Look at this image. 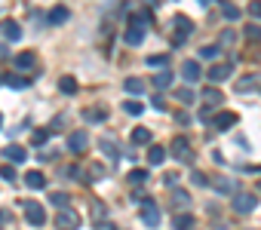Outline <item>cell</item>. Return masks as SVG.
Segmentation results:
<instances>
[{
	"label": "cell",
	"instance_id": "cell-18",
	"mask_svg": "<svg viewBox=\"0 0 261 230\" xmlns=\"http://www.w3.org/2000/svg\"><path fill=\"white\" fill-rule=\"evenodd\" d=\"M25 184H28L31 190H40V187H47V175H43V172H28Z\"/></svg>",
	"mask_w": 261,
	"mask_h": 230
},
{
	"label": "cell",
	"instance_id": "cell-20",
	"mask_svg": "<svg viewBox=\"0 0 261 230\" xmlns=\"http://www.w3.org/2000/svg\"><path fill=\"white\" fill-rule=\"evenodd\" d=\"M172 83H175V74H172V71H160V74H154V86H157V89H169Z\"/></svg>",
	"mask_w": 261,
	"mask_h": 230
},
{
	"label": "cell",
	"instance_id": "cell-42",
	"mask_svg": "<svg viewBox=\"0 0 261 230\" xmlns=\"http://www.w3.org/2000/svg\"><path fill=\"white\" fill-rule=\"evenodd\" d=\"M249 13H252L255 19H261V0H252V3H249Z\"/></svg>",
	"mask_w": 261,
	"mask_h": 230
},
{
	"label": "cell",
	"instance_id": "cell-10",
	"mask_svg": "<svg viewBox=\"0 0 261 230\" xmlns=\"http://www.w3.org/2000/svg\"><path fill=\"white\" fill-rule=\"evenodd\" d=\"M172 28H175V43H185V37H188L190 31H194V25H190V19H188V16H175Z\"/></svg>",
	"mask_w": 261,
	"mask_h": 230
},
{
	"label": "cell",
	"instance_id": "cell-39",
	"mask_svg": "<svg viewBox=\"0 0 261 230\" xmlns=\"http://www.w3.org/2000/svg\"><path fill=\"white\" fill-rule=\"evenodd\" d=\"M49 129H37V132H34V144H43V141H49Z\"/></svg>",
	"mask_w": 261,
	"mask_h": 230
},
{
	"label": "cell",
	"instance_id": "cell-4",
	"mask_svg": "<svg viewBox=\"0 0 261 230\" xmlns=\"http://www.w3.org/2000/svg\"><path fill=\"white\" fill-rule=\"evenodd\" d=\"M142 224L144 227H157L160 224V209H157V203L154 200H142Z\"/></svg>",
	"mask_w": 261,
	"mask_h": 230
},
{
	"label": "cell",
	"instance_id": "cell-6",
	"mask_svg": "<svg viewBox=\"0 0 261 230\" xmlns=\"http://www.w3.org/2000/svg\"><path fill=\"white\" fill-rule=\"evenodd\" d=\"M237 120H240V117H237L234 111H221V114H215V117H212V129H218V132H231Z\"/></svg>",
	"mask_w": 261,
	"mask_h": 230
},
{
	"label": "cell",
	"instance_id": "cell-17",
	"mask_svg": "<svg viewBox=\"0 0 261 230\" xmlns=\"http://www.w3.org/2000/svg\"><path fill=\"white\" fill-rule=\"evenodd\" d=\"M172 227H175V230H194V215H190V212L175 215V218H172Z\"/></svg>",
	"mask_w": 261,
	"mask_h": 230
},
{
	"label": "cell",
	"instance_id": "cell-21",
	"mask_svg": "<svg viewBox=\"0 0 261 230\" xmlns=\"http://www.w3.org/2000/svg\"><path fill=\"white\" fill-rule=\"evenodd\" d=\"M123 89L132 92V95H139V92H144V80L142 77H126L123 80Z\"/></svg>",
	"mask_w": 261,
	"mask_h": 230
},
{
	"label": "cell",
	"instance_id": "cell-33",
	"mask_svg": "<svg viewBox=\"0 0 261 230\" xmlns=\"http://www.w3.org/2000/svg\"><path fill=\"white\" fill-rule=\"evenodd\" d=\"M147 175H151L147 169H132V172H129V181H132V184H144Z\"/></svg>",
	"mask_w": 261,
	"mask_h": 230
},
{
	"label": "cell",
	"instance_id": "cell-44",
	"mask_svg": "<svg viewBox=\"0 0 261 230\" xmlns=\"http://www.w3.org/2000/svg\"><path fill=\"white\" fill-rule=\"evenodd\" d=\"M65 175H68V178H74V181H80V178H83V175H80V169H77V166H71V169L65 172Z\"/></svg>",
	"mask_w": 261,
	"mask_h": 230
},
{
	"label": "cell",
	"instance_id": "cell-29",
	"mask_svg": "<svg viewBox=\"0 0 261 230\" xmlns=\"http://www.w3.org/2000/svg\"><path fill=\"white\" fill-rule=\"evenodd\" d=\"M59 89L65 92V95H74V92H77V80L74 77H62L59 80Z\"/></svg>",
	"mask_w": 261,
	"mask_h": 230
},
{
	"label": "cell",
	"instance_id": "cell-50",
	"mask_svg": "<svg viewBox=\"0 0 261 230\" xmlns=\"http://www.w3.org/2000/svg\"><path fill=\"white\" fill-rule=\"evenodd\" d=\"M0 224H3V212H0Z\"/></svg>",
	"mask_w": 261,
	"mask_h": 230
},
{
	"label": "cell",
	"instance_id": "cell-5",
	"mask_svg": "<svg viewBox=\"0 0 261 230\" xmlns=\"http://www.w3.org/2000/svg\"><path fill=\"white\" fill-rule=\"evenodd\" d=\"M169 154H172L175 160H181V163H190V160H194V151H190L188 138H175V141L169 144Z\"/></svg>",
	"mask_w": 261,
	"mask_h": 230
},
{
	"label": "cell",
	"instance_id": "cell-24",
	"mask_svg": "<svg viewBox=\"0 0 261 230\" xmlns=\"http://www.w3.org/2000/svg\"><path fill=\"white\" fill-rule=\"evenodd\" d=\"M261 83V77L258 74H249V77H243L240 83H237V92H249V89H255Z\"/></svg>",
	"mask_w": 261,
	"mask_h": 230
},
{
	"label": "cell",
	"instance_id": "cell-9",
	"mask_svg": "<svg viewBox=\"0 0 261 230\" xmlns=\"http://www.w3.org/2000/svg\"><path fill=\"white\" fill-rule=\"evenodd\" d=\"M231 71H234V68H231L228 62H221V65H212L209 71H206V80H209L212 86H215V83H224V80L231 77Z\"/></svg>",
	"mask_w": 261,
	"mask_h": 230
},
{
	"label": "cell",
	"instance_id": "cell-26",
	"mask_svg": "<svg viewBox=\"0 0 261 230\" xmlns=\"http://www.w3.org/2000/svg\"><path fill=\"white\" fill-rule=\"evenodd\" d=\"M175 98L181 101V105H194V89H190V86H181V89H175Z\"/></svg>",
	"mask_w": 261,
	"mask_h": 230
},
{
	"label": "cell",
	"instance_id": "cell-45",
	"mask_svg": "<svg viewBox=\"0 0 261 230\" xmlns=\"http://www.w3.org/2000/svg\"><path fill=\"white\" fill-rule=\"evenodd\" d=\"M89 172H93V178H95V181H98V178H105V166H93Z\"/></svg>",
	"mask_w": 261,
	"mask_h": 230
},
{
	"label": "cell",
	"instance_id": "cell-36",
	"mask_svg": "<svg viewBox=\"0 0 261 230\" xmlns=\"http://www.w3.org/2000/svg\"><path fill=\"white\" fill-rule=\"evenodd\" d=\"M101 151H105L111 160H117L120 154H117V147H114V141H111V138H101Z\"/></svg>",
	"mask_w": 261,
	"mask_h": 230
},
{
	"label": "cell",
	"instance_id": "cell-47",
	"mask_svg": "<svg viewBox=\"0 0 261 230\" xmlns=\"http://www.w3.org/2000/svg\"><path fill=\"white\" fill-rule=\"evenodd\" d=\"M221 43H234V31H224L221 34Z\"/></svg>",
	"mask_w": 261,
	"mask_h": 230
},
{
	"label": "cell",
	"instance_id": "cell-2",
	"mask_svg": "<svg viewBox=\"0 0 261 230\" xmlns=\"http://www.w3.org/2000/svg\"><path fill=\"white\" fill-rule=\"evenodd\" d=\"M123 40H126L129 46H139L144 40V19L142 16H132L129 19V28H126V37H123Z\"/></svg>",
	"mask_w": 261,
	"mask_h": 230
},
{
	"label": "cell",
	"instance_id": "cell-13",
	"mask_svg": "<svg viewBox=\"0 0 261 230\" xmlns=\"http://www.w3.org/2000/svg\"><path fill=\"white\" fill-rule=\"evenodd\" d=\"M3 157L9 160V163H25V160H28V151H25V147H19V144H6L3 147Z\"/></svg>",
	"mask_w": 261,
	"mask_h": 230
},
{
	"label": "cell",
	"instance_id": "cell-49",
	"mask_svg": "<svg viewBox=\"0 0 261 230\" xmlns=\"http://www.w3.org/2000/svg\"><path fill=\"white\" fill-rule=\"evenodd\" d=\"M0 129H3V114H0Z\"/></svg>",
	"mask_w": 261,
	"mask_h": 230
},
{
	"label": "cell",
	"instance_id": "cell-14",
	"mask_svg": "<svg viewBox=\"0 0 261 230\" xmlns=\"http://www.w3.org/2000/svg\"><path fill=\"white\" fill-rule=\"evenodd\" d=\"M68 19H71V9L68 6H52L49 16H47V25H65Z\"/></svg>",
	"mask_w": 261,
	"mask_h": 230
},
{
	"label": "cell",
	"instance_id": "cell-25",
	"mask_svg": "<svg viewBox=\"0 0 261 230\" xmlns=\"http://www.w3.org/2000/svg\"><path fill=\"white\" fill-rule=\"evenodd\" d=\"M215 190H221V193H237V181H231V178H215Z\"/></svg>",
	"mask_w": 261,
	"mask_h": 230
},
{
	"label": "cell",
	"instance_id": "cell-7",
	"mask_svg": "<svg viewBox=\"0 0 261 230\" xmlns=\"http://www.w3.org/2000/svg\"><path fill=\"white\" fill-rule=\"evenodd\" d=\"M255 206H258V197H252V193H234V212L249 215Z\"/></svg>",
	"mask_w": 261,
	"mask_h": 230
},
{
	"label": "cell",
	"instance_id": "cell-48",
	"mask_svg": "<svg viewBox=\"0 0 261 230\" xmlns=\"http://www.w3.org/2000/svg\"><path fill=\"white\" fill-rule=\"evenodd\" d=\"M6 55H9L6 52V43H0V59H6Z\"/></svg>",
	"mask_w": 261,
	"mask_h": 230
},
{
	"label": "cell",
	"instance_id": "cell-38",
	"mask_svg": "<svg viewBox=\"0 0 261 230\" xmlns=\"http://www.w3.org/2000/svg\"><path fill=\"white\" fill-rule=\"evenodd\" d=\"M0 178H3V181H16V169L13 166H0Z\"/></svg>",
	"mask_w": 261,
	"mask_h": 230
},
{
	"label": "cell",
	"instance_id": "cell-16",
	"mask_svg": "<svg viewBox=\"0 0 261 230\" xmlns=\"http://www.w3.org/2000/svg\"><path fill=\"white\" fill-rule=\"evenodd\" d=\"M203 101H206V108H218L221 101H224V95H221V89H215V86H209L206 92H203Z\"/></svg>",
	"mask_w": 261,
	"mask_h": 230
},
{
	"label": "cell",
	"instance_id": "cell-43",
	"mask_svg": "<svg viewBox=\"0 0 261 230\" xmlns=\"http://www.w3.org/2000/svg\"><path fill=\"white\" fill-rule=\"evenodd\" d=\"M175 181H178V175H175V172H166V178H163V184H166V187H175Z\"/></svg>",
	"mask_w": 261,
	"mask_h": 230
},
{
	"label": "cell",
	"instance_id": "cell-11",
	"mask_svg": "<svg viewBox=\"0 0 261 230\" xmlns=\"http://www.w3.org/2000/svg\"><path fill=\"white\" fill-rule=\"evenodd\" d=\"M0 34H3L9 43H16V40H22V25L13 19H6V22H0Z\"/></svg>",
	"mask_w": 261,
	"mask_h": 230
},
{
	"label": "cell",
	"instance_id": "cell-30",
	"mask_svg": "<svg viewBox=\"0 0 261 230\" xmlns=\"http://www.w3.org/2000/svg\"><path fill=\"white\" fill-rule=\"evenodd\" d=\"M49 203L55 206V209H68V193H62V190L49 193Z\"/></svg>",
	"mask_w": 261,
	"mask_h": 230
},
{
	"label": "cell",
	"instance_id": "cell-3",
	"mask_svg": "<svg viewBox=\"0 0 261 230\" xmlns=\"http://www.w3.org/2000/svg\"><path fill=\"white\" fill-rule=\"evenodd\" d=\"M52 224H55V230H77L80 227V218L71 209H59V215L52 218Z\"/></svg>",
	"mask_w": 261,
	"mask_h": 230
},
{
	"label": "cell",
	"instance_id": "cell-8",
	"mask_svg": "<svg viewBox=\"0 0 261 230\" xmlns=\"http://www.w3.org/2000/svg\"><path fill=\"white\" fill-rule=\"evenodd\" d=\"M86 147H89V135L83 129H77V132L68 135V151H71V154H83Z\"/></svg>",
	"mask_w": 261,
	"mask_h": 230
},
{
	"label": "cell",
	"instance_id": "cell-31",
	"mask_svg": "<svg viewBox=\"0 0 261 230\" xmlns=\"http://www.w3.org/2000/svg\"><path fill=\"white\" fill-rule=\"evenodd\" d=\"M188 203H190V197H188L185 190H178V187H175V190H172V206H178V209H185Z\"/></svg>",
	"mask_w": 261,
	"mask_h": 230
},
{
	"label": "cell",
	"instance_id": "cell-41",
	"mask_svg": "<svg viewBox=\"0 0 261 230\" xmlns=\"http://www.w3.org/2000/svg\"><path fill=\"white\" fill-rule=\"evenodd\" d=\"M190 178H194V184H197V187H206V184H209V178L203 175V172H190Z\"/></svg>",
	"mask_w": 261,
	"mask_h": 230
},
{
	"label": "cell",
	"instance_id": "cell-23",
	"mask_svg": "<svg viewBox=\"0 0 261 230\" xmlns=\"http://www.w3.org/2000/svg\"><path fill=\"white\" fill-rule=\"evenodd\" d=\"M132 144H151V129H144V126H139V129H132Z\"/></svg>",
	"mask_w": 261,
	"mask_h": 230
},
{
	"label": "cell",
	"instance_id": "cell-37",
	"mask_svg": "<svg viewBox=\"0 0 261 230\" xmlns=\"http://www.w3.org/2000/svg\"><path fill=\"white\" fill-rule=\"evenodd\" d=\"M243 34H246L249 40H261V25H246Z\"/></svg>",
	"mask_w": 261,
	"mask_h": 230
},
{
	"label": "cell",
	"instance_id": "cell-12",
	"mask_svg": "<svg viewBox=\"0 0 261 230\" xmlns=\"http://www.w3.org/2000/svg\"><path fill=\"white\" fill-rule=\"evenodd\" d=\"M181 77H185V83L190 86V83H197V80L203 77V71H200V65L194 59H188L185 65H181Z\"/></svg>",
	"mask_w": 261,
	"mask_h": 230
},
{
	"label": "cell",
	"instance_id": "cell-51",
	"mask_svg": "<svg viewBox=\"0 0 261 230\" xmlns=\"http://www.w3.org/2000/svg\"><path fill=\"white\" fill-rule=\"evenodd\" d=\"M258 172H261V166H258Z\"/></svg>",
	"mask_w": 261,
	"mask_h": 230
},
{
	"label": "cell",
	"instance_id": "cell-35",
	"mask_svg": "<svg viewBox=\"0 0 261 230\" xmlns=\"http://www.w3.org/2000/svg\"><path fill=\"white\" fill-rule=\"evenodd\" d=\"M105 215H108L105 203H98V200H95V203H93V218H95V224H98V221H105Z\"/></svg>",
	"mask_w": 261,
	"mask_h": 230
},
{
	"label": "cell",
	"instance_id": "cell-40",
	"mask_svg": "<svg viewBox=\"0 0 261 230\" xmlns=\"http://www.w3.org/2000/svg\"><path fill=\"white\" fill-rule=\"evenodd\" d=\"M218 52H221L218 46H203V49H200V55H203V59H215Z\"/></svg>",
	"mask_w": 261,
	"mask_h": 230
},
{
	"label": "cell",
	"instance_id": "cell-22",
	"mask_svg": "<svg viewBox=\"0 0 261 230\" xmlns=\"http://www.w3.org/2000/svg\"><path fill=\"white\" fill-rule=\"evenodd\" d=\"M0 83H6L9 89H28L31 80L28 77H0Z\"/></svg>",
	"mask_w": 261,
	"mask_h": 230
},
{
	"label": "cell",
	"instance_id": "cell-1",
	"mask_svg": "<svg viewBox=\"0 0 261 230\" xmlns=\"http://www.w3.org/2000/svg\"><path fill=\"white\" fill-rule=\"evenodd\" d=\"M22 212H25V221L31 227H43V224H47V209H43L40 203L25 200V203H22Z\"/></svg>",
	"mask_w": 261,
	"mask_h": 230
},
{
	"label": "cell",
	"instance_id": "cell-15",
	"mask_svg": "<svg viewBox=\"0 0 261 230\" xmlns=\"http://www.w3.org/2000/svg\"><path fill=\"white\" fill-rule=\"evenodd\" d=\"M83 120L86 123H105L108 120V108H86L83 111Z\"/></svg>",
	"mask_w": 261,
	"mask_h": 230
},
{
	"label": "cell",
	"instance_id": "cell-46",
	"mask_svg": "<svg viewBox=\"0 0 261 230\" xmlns=\"http://www.w3.org/2000/svg\"><path fill=\"white\" fill-rule=\"evenodd\" d=\"M95 230H114V224H111V221H98Z\"/></svg>",
	"mask_w": 261,
	"mask_h": 230
},
{
	"label": "cell",
	"instance_id": "cell-27",
	"mask_svg": "<svg viewBox=\"0 0 261 230\" xmlns=\"http://www.w3.org/2000/svg\"><path fill=\"white\" fill-rule=\"evenodd\" d=\"M163 160H166V151H163V147H151V151H147V163H151V166H160Z\"/></svg>",
	"mask_w": 261,
	"mask_h": 230
},
{
	"label": "cell",
	"instance_id": "cell-19",
	"mask_svg": "<svg viewBox=\"0 0 261 230\" xmlns=\"http://www.w3.org/2000/svg\"><path fill=\"white\" fill-rule=\"evenodd\" d=\"M16 65H19V71H31V68L37 65V55H34V52H19Z\"/></svg>",
	"mask_w": 261,
	"mask_h": 230
},
{
	"label": "cell",
	"instance_id": "cell-28",
	"mask_svg": "<svg viewBox=\"0 0 261 230\" xmlns=\"http://www.w3.org/2000/svg\"><path fill=\"white\" fill-rule=\"evenodd\" d=\"M169 62V52H160V55H147V59H144V65L147 68H163Z\"/></svg>",
	"mask_w": 261,
	"mask_h": 230
},
{
	"label": "cell",
	"instance_id": "cell-34",
	"mask_svg": "<svg viewBox=\"0 0 261 230\" xmlns=\"http://www.w3.org/2000/svg\"><path fill=\"white\" fill-rule=\"evenodd\" d=\"M123 111L132 114V117H139V114L144 111V105H142V101H123Z\"/></svg>",
	"mask_w": 261,
	"mask_h": 230
},
{
	"label": "cell",
	"instance_id": "cell-32",
	"mask_svg": "<svg viewBox=\"0 0 261 230\" xmlns=\"http://www.w3.org/2000/svg\"><path fill=\"white\" fill-rule=\"evenodd\" d=\"M221 13H224V19H228V22H237V19H240V9H237L234 3H221Z\"/></svg>",
	"mask_w": 261,
	"mask_h": 230
}]
</instances>
